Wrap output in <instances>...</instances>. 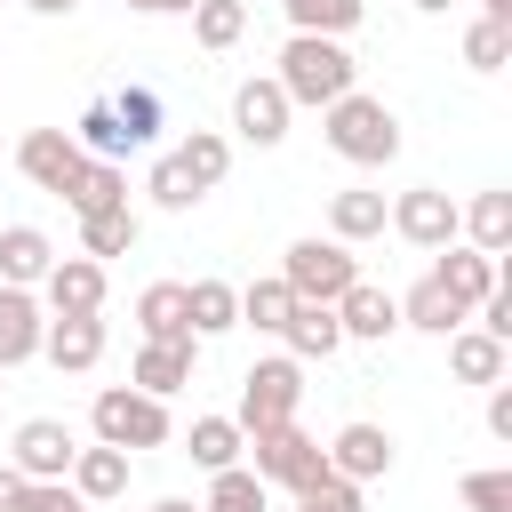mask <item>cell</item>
Masks as SVG:
<instances>
[{
  "mask_svg": "<svg viewBox=\"0 0 512 512\" xmlns=\"http://www.w3.org/2000/svg\"><path fill=\"white\" fill-rule=\"evenodd\" d=\"M280 96L288 104H312V112H328L344 88H360V64L344 56V40H328V32H288V48H280Z\"/></svg>",
  "mask_w": 512,
  "mask_h": 512,
  "instance_id": "cell-1",
  "label": "cell"
},
{
  "mask_svg": "<svg viewBox=\"0 0 512 512\" xmlns=\"http://www.w3.org/2000/svg\"><path fill=\"white\" fill-rule=\"evenodd\" d=\"M320 128H328V152L352 160V168H384V160H400V120H392L384 96L344 88V96L320 112Z\"/></svg>",
  "mask_w": 512,
  "mask_h": 512,
  "instance_id": "cell-2",
  "label": "cell"
},
{
  "mask_svg": "<svg viewBox=\"0 0 512 512\" xmlns=\"http://www.w3.org/2000/svg\"><path fill=\"white\" fill-rule=\"evenodd\" d=\"M248 472L264 480V488H288V496H304L320 472H328V448L288 416V424H264V432H248Z\"/></svg>",
  "mask_w": 512,
  "mask_h": 512,
  "instance_id": "cell-3",
  "label": "cell"
},
{
  "mask_svg": "<svg viewBox=\"0 0 512 512\" xmlns=\"http://www.w3.org/2000/svg\"><path fill=\"white\" fill-rule=\"evenodd\" d=\"M88 424H96V440L104 448H168V400H152V392H136V384H104L96 392V408H88Z\"/></svg>",
  "mask_w": 512,
  "mask_h": 512,
  "instance_id": "cell-4",
  "label": "cell"
},
{
  "mask_svg": "<svg viewBox=\"0 0 512 512\" xmlns=\"http://www.w3.org/2000/svg\"><path fill=\"white\" fill-rule=\"evenodd\" d=\"M280 280H288V296H312V304H336L352 280H360V264H352V248L344 240H296L288 256H280Z\"/></svg>",
  "mask_w": 512,
  "mask_h": 512,
  "instance_id": "cell-5",
  "label": "cell"
},
{
  "mask_svg": "<svg viewBox=\"0 0 512 512\" xmlns=\"http://www.w3.org/2000/svg\"><path fill=\"white\" fill-rule=\"evenodd\" d=\"M296 400H304V360H256L248 376H240V432H264V424H288L296 416Z\"/></svg>",
  "mask_w": 512,
  "mask_h": 512,
  "instance_id": "cell-6",
  "label": "cell"
},
{
  "mask_svg": "<svg viewBox=\"0 0 512 512\" xmlns=\"http://www.w3.org/2000/svg\"><path fill=\"white\" fill-rule=\"evenodd\" d=\"M384 224H392L408 248H424V256H432V248H448V240H456V200H448L440 184H408V192L384 208Z\"/></svg>",
  "mask_w": 512,
  "mask_h": 512,
  "instance_id": "cell-7",
  "label": "cell"
},
{
  "mask_svg": "<svg viewBox=\"0 0 512 512\" xmlns=\"http://www.w3.org/2000/svg\"><path fill=\"white\" fill-rule=\"evenodd\" d=\"M72 456H80V440H72V424H64V416H32V424H16L8 464H16L24 480H64V472H72Z\"/></svg>",
  "mask_w": 512,
  "mask_h": 512,
  "instance_id": "cell-8",
  "label": "cell"
},
{
  "mask_svg": "<svg viewBox=\"0 0 512 512\" xmlns=\"http://www.w3.org/2000/svg\"><path fill=\"white\" fill-rule=\"evenodd\" d=\"M192 360H200V336H144V344H136L128 384H136V392H152V400H168V392H184V384H192Z\"/></svg>",
  "mask_w": 512,
  "mask_h": 512,
  "instance_id": "cell-9",
  "label": "cell"
},
{
  "mask_svg": "<svg viewBox=\"0 0 512 512\" xmlns=\"http://www.w3.org/2000/svg\"><path fill=\"white\" fill-rule=\"evenodd\" d=\"M432 256H440V264H432V280H440L464 312H480V304H488V288L504 280V264H496V256H480L472 240H448V248H432Z\"/></svg>",
  "mask_w": 512,
  "mask_h": 512,
  "instance_id": "cell-10",
  "label": "cell"
},
{
  "mask_svg": "<svg viewBox=\"0 0 512 512\" xmlns=\"http://www.w3.org/2000/svg\"><path fill=\"white\" fill-rule=\"evenodd\" d=\"M40 304L48 312H104V264L96 256H56L40 272Z\"/></svg>",
  "mask_w": 512,
  "mask_h": 512,
  "instance_id": "cell-11",
  "label": "cell"
},
{
  "mask_svg": "<svg viewBox=\"0 0 512 512\" xmlns=\"http://www.w3.org/2000/svg\"><path fill=\"white\" fill-rule=\"evenodd\" d=\"M336 328H344V344H352V336H360V344H384V336L400 328V296L376 288V280H352V288L336 296Z\"/></svg>",
  "mask_w": 512,
  "mask_h": 512,
  "instance_id": "cell-12",
  "label": "cell"
},
{
  "mask_svg": "<svg viewBox=\"0 0 512 512\" xmlns=\"http://www.w3.org/2000/svg\"><path fill=\"white\" fill-rule=\"evenodd\" d=\"M40 352L56 360V368H96L104 360V312H48V328H40Z\"/></svg>",
  "mask_w": 512,
  "mask_h": 512,
  "instance_id": "cell-13",
  "label": "cell"
},
{
  "mask_svg": "<svg viewBox=\"0 0 512 512\" xmlns=\"http://www.w3.org/2000/svg\"><path fill=\"white\" fill-rule=\"evenodd\" d=\"M288 96H280V80H240L232 88V128L248 136V144H280L288 136Z\"/></svg>",
  "mask_w": 512,
  "mask_h": 512,
  "instance_id": "cell-14",
  "label": "cell"
},
{
  "mask_svg": "<svg viewBox=\"0 0 512 512\" xmlns=\"http://www.w3.org/2000/svg\"><path fill=\"white\" fill-rule=\"evenodd\" d=\"M448 368H456V384H504L512 344H504V336H488L480 320H464V328H448Z\"/></svg>",
  "mask_w": 512,
  "mask_h": 512,
  "instance_id": "cell-15",
  "label": "cell"
},
{
  "mask_svg": "<svg viewBox=\"0 0 512 512\" xmlns=\"http://www.w3.org/2000/svg\"><path fill=\"white\" fill-rule=\"evenodd\" d=\"M328 472L336 480H384L392 472V432L384 424H344L328 440Z\"/></svg>",
  "mask_w": 512,
  "mask_h": 512,
  "instance_id": "cell-16",
  "label": "cell"
},
{
  "mask_svg": "<svg viewBox=\"0 0 512 512\" xmlns=\"http://www.w3.org/2000/svg\"><path fill=\"white\" fill-rule=\"evenodd\" d=\"M280 344H288V360H336V344H344V328H336V304H312V296H296V304H288V320H280Z\"/></svg>",
  "mask_w": 512,
  "mask_h": 512,
  "instance_id": "cell-17",
  "label": "cell"
},
{
  "mask_svg": "<svg viewBox=\"0 0 512 512\" xmlns=\"http://www.w3.org/2000/svg\"><path fill=\"white\" fill-rule=\"evenodd\" d=\"M40 296L32 288H8L0 280V368H24V360H40Z\"/></svg>",
  "mask_w": 512,
  "mask_h": 512,
  "instance_id": "cell-18",
  "label": "cell"
},
{
  "mask_svg": "<svg viewBox=\"0 0 512 512\" xmlns=\"http://www.w3.org/2000/svg\"><path fill=\"white\" fill-rule=\"evenodd\" d=\"M16 168H24L40 192H64V176L80 168V144H72V128H32V136L16 144Z\"/></svg>",
  "mask_w": 512,
  "mask_h": 512,
  "instance_id": "cell-19",
  "label": "cell"
},
{
  "mask_svg": "<svg viewBox=\"0 0 512 512\" xmlns=\"http://www.w3.org/2000/svg\"><path fill=\"white\" fill-rule=\"evenodd\" d=\"M56 200H64L72 216H96V208H120V200H128V168H120V160H88V152H80V168L64 176V192H56Z\"/></svg>",
  "mask_w": 512,
  "mask_h": 512,
  "instance_id": "cell-20",
  "label": "cell"
},
{
  "mask_svg": "<svg viewBox=\"0 0 512 512\" xmlns=\"http://www.w3.org/2000/svg\"><path fill=\"white\" fill-rule=\"evenodd\" d=\"M64 480H72V496H80V504H112V496H128V448H104V440H96V448H80V456H72V472H64Z\"/></svg>",
  "mask_w": 512,
  "mask_h": 512,
  "instance_id": "cell-21",
  "label": "cell"
},
{
  "mask_svg": "<svg viewBox=\"0 0 512 512\" xmlns=\"http://www.w3.org/2000/svg\"><path fill=\"white\" fill-rule=\"evenodd\" d=\"M48 264H56V248H48L40 224H0V280L8 288H40Z\"/></svg>",
  "mask_w": 512,
  "mask_h": 512,
  "instance_id": "cell-22",
  "label": "cell"
},
{
  "mask_svg": "<svg viewBox=\"0 0 512 512\" xmlns=\"http://www.w3.org/2000/svg\"><path fill=\"white\" fill-rule=\"evenodd\" d=\"M456 232L480 256H504L512 248V192H472V208H456Z\"/></svg>",
  "mask_w": 512,
  "mask_h": 512,
  "instance_id": "cell-23",
  "label": "cell"
},
{
  "mask_svg": "<svg viewBox=\"0 0 512 512\" xmlns=\"http://www.w3.org/2000/svg\"><path fill=\"white\" fill-rule=\"evenodd\" d=\"M184 328H192V336L240 328V288H232V280H184Z\"/></svg>",
  "mask_w": 512,
  "mask_h": 512,
  "instance_id": "cell-24",
  "label": "cell"
},
{
  "mask_svg": "<svg viewBox=\"0 0 512 512\" xmlns=\"http://www.w3.org/2000/svg\"><path fill=\"white\" fill-rule=\"evenodd\" d=\"M464 320H472V312H464V304H456V296H448V288H440L432 272H424V280H416V288L400 296V328H424V336H448V328H464Z\"/></svg>",
  "mask_w": 512,
  "mask_h": 512,
  "instance_id": "cell-25",
  "label": "cell"
},
{
  "mask_svg": "<svg viewBox=\"0 0 512 512\" xmlns=\"http://www.w3.org/2000/svg\"><path fill=\"white\" fill-rule=\"evenodd\" d=\"M240 448H248V432H240L232 416H192V432H184V456H192L200 472H224V464H240Z\"/></svg>",
  "mask_w": 512,
  "mask_h": 512,
  "instance_id": "cell-26",
  "label": "cell"
},
{
  "mask_svg": "<svg viewBox=\"0 0 512 512\" xmlns=\"http://www.w3.org/2000/svg\"><path fill=\"white\" fill-rule=\"evenodd\" d=\"M136 232H144V224H136L128 200H120V208H96V216H80V256H96V264H104V256H128Z\"/></svg>",
  "mask_w": 512,
  "mask_h": 512,
  "instance_id": "cell-27",
  "label": "cell"
},
{
  "mask_svg": "<svg viewBox=\"0 0 512 512\" xmlns=\"http://www.w3.org/2000/svg\"><path fill=\"white\" fill-rule=\"evenodd\" d=\"M200 512H272V488H264L248 464H224V472H208Z\"/></svg>",
  "mask_w": 512,
  "mask_h": 512,
  "instance_id": "cell-28",
  "label": "cell"
},
{
  "mask_svg": "<svg viewBox=\"0 0 512 512\" xmlns=\"http://www.w3.org/2000/svg\"><path fill=\"white\" fill-rule=\"evenodd\" d=\"M384 232V192H336L328 200V240H376Z\"/></svg>",
  "mask_w": 512,
  "mask_h": 512,
  "instance_id": "cell-29",
  "label": "cell"
},
{
  "mask_svg": "<svg viewBox=\"0 0 512 512\" xmlns=\"http://www.w3.org/2000/svg\"><path fill=\"white\" fill-rule=\"evenodd\" d=\"M176 168H184L200 192H216V184H224V168H232V144H224L216 128H192V136L176 144Z\"/></svg>",
  "mask_w": 512,
  "mask_h": 512,
  "instance_id": "cell-30",
  "label": "cell"
},
{
  "mask_svg": "<svg viewBox=\"0 0 512 512\" xmlns=\"http://www.w3.org/2000/svg\"><path fill=\"white\" fill-rule=\"evenodd\" d=\"M136 328H144V336H192V328H184V280H152V288L136 296Z\"/></svg>",
  "mask_w": 512,
  "mask_h": 512,
  "instance_id": "cell-31",
  "label": "cell"
},
{
  "mask_svg": "<svg viewBox=\"0 0 512 512\" xmlns=\"http://www.w3.org/2000/svg\"><path fill=\"white\" fill-rule=\"evenodd\" d=\"M240 32H248V0H192V40H200V48L224 56Z\"/></svg>",
  "mask_w": 512,
  "mask_h": 512,
  "instance_id": "cell-32",
  "label": "cell"
},
{
  "mask_svg": "<svg viewBox=\"0 0 512 512\" xmlns=\"http://www.w3.org/2000/svg\"><path fill=\"white\" fill-rule=\"evenodd\" d=\"M104 104H112V120H120L128 152H144V144L160 136V96H152V88H120V96H104Z\"/></svg>",
  "mask_w": 512,
  "mask_h": 512,
  "instance_id": "cell-33",
  "label": "cell"
},
{
  "mask_svg": "<svg viewBox=\"0 0 512 512\" xmlns=\"http://www.w3.org/2000/svg\"><path fill=\"white\" fill-rule=\"evenodd\" d=\"M464 64H472V72H504V64H512V24L472 16V24H464Z\"/></svg>",
  "mask_w": 512,
  "mask_h": 512,
  "instance_id": "cell-34",
  "label": "cell"
},
{
  "mask_svg": "<svg viewBox=\"0 0 512 512\" xmlns=\"http://www.w3.org/2000/svg\"><path fill=\"white\" fill-rule=\"evenodd\" d=\"M288 304H296V296H288V280H280V272H272V280H248V288H240V320H248V328H264V336H280Z\"/></svg>",
  "mask_w": 512,
  "mask_h": 512,
  "instance_id": "cell-35",
  "label": "cell"
},
{
  "mask_svg": "<svg viewBox=\"0 0 512 512\" xmlns=\"http://www.w3.org/2000/svg\"><path fill=\"white\" fill-rule=\"evenodd\" d=\"M280 8H288L296 32H328V40H344L360 24V0H280Z\"/></svg>",
  "mask_w": 512,
  "mask_h": 512,
  "instance_id": "cell-36",
  "label": "cell"
},
{
  "mask_svg": "<svg viewBox=\"0 0 512 512\" xmlns=\"http://www.w3.org/2000/svg\"><path fill=\"white\" fill-rule=\"evenodd\" d=\"M72 144H80L88 160H120V152H128V136H120V120H112V104H88V112L72 120Z\"/></svg>",
  "mask_w": 512,
  "mask_h": 512,
  "instance_id": "cell-37",
  "label": "cell"
},
{
  "mask_svg": "<svg viewBox=\"0 0 512 512\" xmlns=\"http://www.w3.org/2000/svg\"><path fill=\"white\" fill-rule=\"evenodd\" d=\"M8 512H80V496H72V480H16Z\"/></svg>",
  "mask_w": 512,
  "mask_h": 512,
  "instance_id": "cell-38",
  "label": "cell"
},
{
  "mask_svg": "<svg viewBox=\"0 0 512 512\" xmlns=\"http://www.w3.org/2000/svg\"><path fill=\"white\" fill-rule=\"evenodd\" d=\"M464 504H472V512H512V472H504V464L464 472Z\"/></svg>",
  "mask_w": 512,
  "mask_h": 512,
  "instance_id": "cell-39",
  "label": "cell"
},
{
  "mask_svg": "<svg viewBox=\"0 0 512 512\" xmlns=\"http://www.w3.org/2000/svg\"><path fill=\"white\" fill-rule=\"evenodd\" d=\"M296 512H360V480H336V472H320V480L296 496Z\"/></svg>",
  "mask_w": 512,
  "mask_h": 512,
  "instance_id": "cell-40",
  "label": "cell"
},
{
  "mask_svg": "<svg viewBox=\"0 0 512 512\" xmlns=\"http://www.w3.org/2000/svg\"><path fill=\"white\" fill-rule=\"evenodd\" d=\"M144 192H152V200H160V208H176V216H184V208H192V200H200V184H192V176H184V168H176V152H168V160H160V168H152V184H144Z\"/></svg>",
  "mask_w": 512,
  "mask_h": 512,
  "instance_id": "cell-41",
  "label": "cell"
},
{
  "mask_svg": "<svg viewBox=\"0 0 512 512\" xmlns=\"http://www.w3.org/2000/svg\"><path fill=\"white\" fill-rule=\"evenodd\" d=\"M488 432L512 440V384H488Z\"/></svg>",
  "mask_w": 512,
  "mask_h": 512,
  "instance_id": "cell-42",
  "label": "cell"
},
{
  "mask_svg": "<svg viewBox=\"0 0 512 512\" xmlns=\"http://www.w3.org/2000/svg\"><path fill=\"white\" fill-rule=\"evenodd\" d=\"M136 16H192V0H128Z\"/></svg>",
  "mask_w": 512,
  "mask_h": 512,
  "instance_id": "cell-43",
  "label": "cell"
},
{
  "mask_svg": "<svg viewBox=\"0 0 512 512\" xmlns=\"http://www.w3.org/2000/svg\"><path fill=\"white\" fill-rule=\"evenodd\" d=\"M24 8H32V16H72L80 0H24Z\"/></svg>",
  "mask_w": 512,
  "mask_h": 512,
  "instance_id": "cell-44",
  "label": "cell"
},
{
  "mask_svg": "<svg viewBox=\"0 0 512 512\" xmlns=\"http://www.w3.org/2000/svg\"><path fill=\"white\" fill-rule=\"evenodd\" d=\"M16 480H24V472H16V464H0V512H8V496H16Z\"/></svg>",
  "mask_w": 512,
  "mask_h": 512,
  "instance_id": "cell-45",
  "label": "cell"
},
{
  "mask_svg": "<svg viewBox=\"0 0 512 512\" xmlns=\"http://www.w3.org/2000/svg\"><path fill=\"white\" fill-rule=\"evenodd\" d=\"M480 16H496V24H512V0H480Z\"/></svg>",
  "mask_w": 512,
  "mask_h": 512,
  "instance_id": "cell-46",
  "label": "cell"
},
{
  "mask_svg": "<svg viewBox=\"0 0 512 512\" xmlns=\"http://www.w3.org/2000/svg\"><path fill=\"white\" fill-rule=\"evenodd\" d=\"M152 512H200V504H192V496H160Z\"/></svg>",
  "mask_w": 512,
  "mask_h": 512,
  "instance_id": "cell-47",
  "label": "cell"
},
{
  "mask_svg": "<svg viewBox=\"0 0 512 512\" xmlns=\"http://www.w3.org/2000/svg\"><path fill=\"white\" fill-rule=\"evenodd\" d=\"M416 8H432V16H440V8H448V0H416Z\"/></svg>",
  "mask_w": 512,
  "mask_h": 512,
  "instance_id": "cell-48",
  "label": "cell"
}]
</instances>
